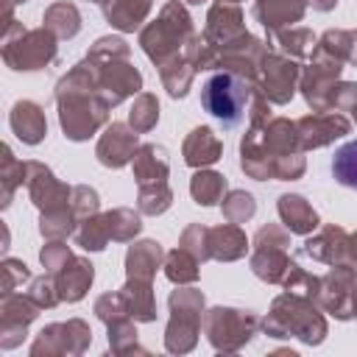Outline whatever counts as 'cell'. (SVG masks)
<instances>
[{"instance_id": "1", "label": "cell", "mask_w": 357, "mask_h": 357, "mask_svg": "<svg viewBox=\"0 0 357 357\" xmlns=\"http://www.w3.org/2000/svg\"><path fill=\"white\" fill-rule=\"evenodd\" d=\"M86 61L95 70L98 89L109 106H117L123 98L134 95L142 86V75L128 64V47L117 36L98 39Z\"/></svg>"}, {"instance_id": "2", "label": "cell", "mask_w": 357, "mask_h": 357, "mask_svg": "<svg viewBox=\"0 0 357 357\" xmlns=\"http://www.w3.org/2000/svg\"><path fill=\"white\" fill-rule=\"evenodd\" d=\"M248 78L237 75L231 70L215 73L206 78L204 89H201V106L220 120L226 128L237 126L245 114V103H248Z\"/></svg>"}, {"instance_id": "3", "label": "cell", "mask_w": 357, "mask_h": 357, "mask_svg": "<svg viewBox=\"0 0 357 357\" xmlns=\"http://www.w3.org/2000/svg\"><path fill=\"white\" fill-rule=\"evenodd\" d=\"M192 39V20L190 14L178 6V3H167L159 14L156 22H151L142 36H139V45L142 50L156 61V64H165L170 59H176V50Z\"/></svg>"}, {"instance_id": "4", "label": "cell", "mask_w": 357, "mask_h": 357, "mask_svg": "<svg viewBox=\"0 0 357 357\" xmlns=\"http://www.w3.org/2000/svg\"><path fill=\"white\" fill-rule=\"evenodd\" d=\"M265 329L273 332V337L298 335L307 343H321V337L326 332V324L312 310L310 301H304L298 296H282V298H276L273 312L265 321Z\"/></svg>"}, {"instance_id": "5", "label": "cell", "mask_w": 357, "mask_h": 357, "mask_svg": "<svg viewBox=\"0 0 357 357\" xmlns=\"http://www.w3.org/2000/svg\"><path fill=\"white\" fill-rule=\"evenodd\" d=\"M14 31V36H6L3 42V59L8 67L14 70H39L45 64H50L56 59V33L47 31V28H39V31H25L20 25H8L6 33Z\"/></svg>"}, {"instance_id": "6", "label": "cell", "mask_w": 357, "mask_h": 357, "mask_svg": "<svg viewBox=\"0 0 357 357\" xmlns=\"http://www.w3.org/2000/svg\"><path fill=\"white\" fill-rule=\"evenodd\" d=\"M201 293L195 290H176L170 296V310H173V321L167 326V349L170 351H187L195 343V332H198V312H201Z\"/></svg>"}, {"instance_id": "7", "label": "cell", "mask_w": 357, "mask_h": 357, "mask_svg": "<svg viewBox=\"0 0 357 357\" xmlns=\"http://www.w3.org/2000/svg\"><path fill=\"white\" fill-rule=\"evenodd\" d=\"M254 245H257L254 259H251L254 273L259 279H265V282H282L287 276V271L293 268V262L284 254L287 234L282 229H276V226H265V229L257 231Z\"/></svg>"}, {"instance_id": "8", "label": "cell", "mask_w": 357, "mask_h": 357, "mask_svg": "<svg viewBox=\"0 0 357 357\" xmlns=\"http://www.w3.org/2000/svg\"><path fill=\"white\" fill-rule=\"evenodd\" d=\"M340 75V59L324 53L321 47L315 50V59L312 64L304 70L301 75V89H304V98L307 103L315 109V112H324L326 106H332V95H335V81Z\"/></svg>"}, {"instance_id": "9", "label": "cell", "mask_w": 357, "mask_h": 357, "mask_svg": "<svg viewBox=\"0 0 357 357\" xmlns=\"http://www.w3.org/2000/svg\"><path fill=\"white\" fill-rule=\"evenodd\" d=\"M259 75H262V95L273 103H287L296 92L298 64L284 59V56L265 53L259 61Z\"/></svg>"}, {"instance_id": "10", "label": "cell", "mask_w": 357, "mask_h": 357, "mask_svg": "<svg viewBox=\"0 0 357 357\" xmlns=\"http://www.w3.org/2000/svg\"><path fill=\"white\" fill-rule=\"evenodd\" d=\"M206 326H209V340L215 343V349H229V337L234 335L237 343L248 340L254 326H257V318L248 315V312H240V310H212V315L206 318Z\"/></svg>"}, {"instance_id": "11", "label": "cell", "mask_w": 357, "mask_h": 357, "mask_svg": "<svg viewBox=\"0 0 357 357\" xmlns=\"http://www.w3.org/2000/svg\"><path fill=\"white\" fill-rule=\"evenodd\" d=\"M298 128V142L301 148H321L337 137H343L349 131V120L343 114L335 112H318V114H307L296 123Z\"/></svg>"}, {"instance_id": "12", "label": "cell", "mask_w": 357, "mask_h": 357, "mask_svg": "<svg viewBox=\"0 0 357 357\" xmlns=\"http://www.w3.org/2000/svg\"><path fill=\"white\" fill-rule=\"evenodd\" d=\"M206 22H209V25H206V33H204V36H206L215 47H229L231 42H237V39L245 36V28L240 25V22H243V14H240V8L231 6V3H218V6H212Z\"/></svg>"}, {"instance_id": "13", "label": "cell", "mask_w": 357, "mask_h": 357, "mask_svg": "<svg viewBox=\"0 0 357 357\" xmlns=\"http://www.w3.org/2000/svg\"><path fill=\"white\" fill-rule=\"evenodd\" d=\"M134 148H137V134H131L123 123H112L98 142V159L106 167H123L134 159Z\"/></svg>"}, {"instance_id": "14", "label": "cell", "mask_w": 357, "mask_h": 357, "mask_svg": "<svg viewBox=\"0 0 357 357\" xmlns=\"http://www.w3.org/2000/svg\"><path fill=\"white\" fill-rule=\"evenodd\" d=\"M53 282H56L59 298L78 301V298L86 293V287L92 284V265H89L86 259L70 257V259L53 273Z\"/></svg>"}, {"instance_id": "15", "label": "cell", "mask_w": 357, "mask_h": 357, "mask_svg": "<svg viewBox=\"0 0 357 357\" xmlns=\"http://www.w3.org/2000/svg\"><path fill=\"white\" fill-rule=\"evenodd\" d=\"M254 17L268 28V33H276L304 17V0H257Z\"/></svg>"}, {"instance_id": "16", "label": "cell", "mask_w": 357, "mask_h": 357, "mask_svg": "<svg viewBox=\"0 0 357 357\" xmlns=\"http://www.w3.org/2000/svg\"><path fill=\"white\" fill-rule=\"evenodd\" d=\"M8 123H11V131H14L22 142H28V145L42 142V137H45V131H47L45 112H42L36 103H31V100H20V103H14Z\"/></svg>"}, {"instance_id": "17", "label": "cell", "mask_w": 357, "mask_h": 357, "mask_svg": "<svg viewBox=\"0 0 357 357\" xmlns=\"http://www.w3.org/2000/svg\"><path fill=\"white\" fill-rule=\"evenodd\" d=\"M218 159H220V139L215 137V131L206 126L192 128V134L184 139V162L192 167H204Z\"/></svg>"}, {"instance_id": "18", "label": "cell", "mask_w": 357, "mask_h": 357, "mask_svg": "<svg viewBox=\"0 0 357 357\" xmlns=\"http://www.w3.org/2000/svg\"><path fill=\"white\" fill-rule=\"evenodd\" d=\"M206 251L218 259H237L245 254V234L229 223L220 229H206Z\"/></svg>"}, {"instance_id": "19", "label": "cell", "mask_w": 357, "mask_h": 357, "mask_svg": "<svg viewBox=\"0 0 357 357\" xmlns=\"http://www.w3.org/2000/svg\"><path fill=\"white\" fill-rule=\"evenodd\" d=\"M279 215L284 220V226L296 234H307L318 226V215L315 209L301 198V195H282L279 198Z\"/></svg>"}, {"instance_id": "20", "label": "cell", "mask_w": 357, "mask_h": 357, "mask_svg": "<svg viewBox=\"0 0 357 357\" xmlns=\"http://www.w3.org/2000/svg\"><path fill=\"white\" fill-rule=\"evenodd\" d=\"M100 6H103L106 20H109L114 28H120V31H134V28L145 20V14H148V8H151V0H103Z\"/></svg>"}, {"instance_id": "21", "label": "cell", "mask_w": 357, "mask_h": 357, "mask_svg": "<svg viewBox=\"0 0 357 357\" xmlns=\"http://www.w3.org/2000/svg\"><path fill=\"white\" fill-rule=\"evenodd\" d=\"M134 173H137L139 187H142V184H159V181H165V176H167V156H165V148L142 145V148L134 153Z\"/></svg>"}, {"instance_id": "22", "label": "cell", "mask_w": 357, "mask_h": 357, "mask_svg": "<svg viewBox=\"0 0 357 357\" xmlns=\"http://www.w3.org/2000/svg\"><path fill=\"white\" fill-rule=\"evenodd\" d=\"M36 301L31 296H14V293H6L3 298V335H11V332H25L28 321L36 315Z\"/></svg>"}, {"instance_id": "23", "label": "cell", "mask_w": 357, "mask_h": 357, "mask_svg": "<svg viewBox=\"0 0 357 357\" xmlns=\"http://www.w3.org/2000/svg\"><path fill=\"white\" fill-rule=\"evenodd\" d=\"M159 259H162V248L153 243V240H145V243H137L128 248V257H126V265H128V276L131 279H151L159 268Z\"/></svg>"}, {"instance_id": "24", "label": "cell", "mask_w": 357, "mask_h": 357, "mask_svg": "<svg viewBox=\"0 0 357 357\" xmlns=\"http://www.w3.org/2000/svg\"><path fill=\"white\" fill-rule=\"evenodd\" d=\"M349 251V237L343 229H324L315 240H307V254L321 262H335Z\"/></svg>"}, {"instance_id": "25", "label": "cell", "mask_w": 357, "mask_h": 357, "mask_svg": "<svg viewBox=\"0 0 357 357\" xmlns=\"http://www.w3.org/2000/svg\"><path fill=\"white\" fill-rule=\"evenodd\" d=\"M45 28L53 31L59 39H70L81 31V17L73 3H53L45 11Z\"/></svg>"}, {"instance_id": "26", "label": "cell", "mask_w": 357, "mask_h": 357, "mask_svg": "<svg viewBox=\"0 0 357 357\" xmlns=\"http://www.w3.org/2000/svg\"><path fill=\"white\" fill-rule=\"evenodd\" d=\"M192 75H195V67L184 59H170V61H165L162 64V81H165V86H167V92L173 95V98H184L187 95V89H190V84H192Z\"/></svg>"}, {"instance_id": "27", "label": "cell", "mask_w": 357, "mask_h": 357, "mask_svg": "<svg viewBox=\"0 0 357 357\" xmlns=\"http://www.w3.org/2000/svg\"><path fill=\"white\" fill-rule=\"evenodd\" d=\"M223 190H226V178L220 173H195L192 181H190V192L195 198V204H218L223 198Z\"/></svg>"}, {"instance_id": "28", "label": "cell", "mask_w": 357, "mask_h": 357, "mask_svg": "<svg viewBox=\"0 0 357 357\" xmlns=\"http://www.w3.org/2000/svg\"><path fill=\"white\" fill-rule=\"evenodd\" d=\"M332 173H335V178H337L343 187L357 190V139H351V142H346L343 148L335 151Z\"/></svg>"}, {"instance_id": "29", "label": "cell", "mask_w": 357, "mask_h": 357, "mask_svg": "<svg viewBox=\"0 0 357 357\" xmlns=\"http://www.w3.org/2000/svg\"><path fill=\"white\" fill-rule=\"evenodd\" d=\"M75 240L78 245L89 248V251H100L106 243H109V226H106V215L103 218H86L81 223V229L75 231Z\"/></svg>"}, {"instance_id": "30", "label": "cell", "mask_w": 357, "mask_h": 357, "mask_svg": "<svg viewBox=\"0 0 357 357\" xmlns=\"http://www.w3.org/2000/svg\"><path fill=\"white\" fill-rule=\"evenodd\" d=\"M195 262H198L195 254H190L187 248H178V251H173V254L167 257V265H165V268H167V276H170L173 282L184 284V282H195V279H198Z\"/></svg>"}, {"instance_id": "31", "label": "cell", "mask_w": 357, "mask_h": 357, "mask_svg": "<svg viewBox=\"0 0 357 357\" xmlns=\"http://www.w3.org/2000/svg\"><path fill=\"white\" fill-rule=\"evenodd\" d=\"M128 120H131L134 131H148V128H153L156 120H159V103H156V98L148 95V92L139 95V98L134 100V109H131Z\"/></svg>"}, {"instance_id": "32", "label": "cell", "mask_w": 357, "mask_h": 357, "mask_svg": "<svg viewBox=\"0 0 357 357\" xmlns=\"http://www.w3.org/2000/svg\"><path fill=\"white\" fill-rule=\"evenodd\" d=\"M170 198L173 195H170V190H167L165 181H159V184H142L139 187V209L148 212V215L165 212L170 206Z\"/></svg>"}, {"instance_id": "33", "label": "cell", "mask_w": 357, "mask_h": 357, "mask_svg": "<svg viewBox=\"0 0 357 357\" xmlns=\"http://www.w3.org/2000/svg\"><path fill=\"white\" fill-rule=\"evenodd\" d=\"M106 226L112 240H128L139 231V218L131 209H114L106 215Z\"/></svg>"}, {"instance_id": "34", "label": "cell", "mask_w": 357, "mask_h": 357, "mask_svg": "<svg viewBox=\"0 0 357 357\" xmlns=\"http://www.w3.org/2000/svg\"><path fill=\"white\" fill-rule=\"evenodd\" d=\"M254 198L248 195V192H243V190H231L229 192V198L223 201V215L229 218V223H243V220H248L251 215H254Z\"/></svg>"}, {"instance_id": "35", "label": "cell", "mask_w": 357, "mask_h": 357, "mask_svg": "<svg viewBox=\"0 0 357 357\" xmlns=\"http://www.w3.org/2000/svg\"><path fill=\"white\" fill-rule=\"evenodd\" d=\"M279 45L287 50V53H293V56H307V53H312V45H315V36L310 33V31H282L279 33Z\"/></svg>"}, {"instance_id": "36", "label": "cell", "mask_w": 357, "mask_h": 357, "mask_svg": "<svg viewBox=\"0 0 357 357\" xmlns=\"http://www.w3.org/2000/svg\"><path fill=\"white\" fill-rule=\"evenodd\" d=\"M73 209L75 215H95L98 212V192L89 187H73Z\"/></svg>"}, {"instance_id": "37", "label": "cell", "mask_w": 357, "mask_h": 357, "mask_svg": "<svg viewBox=\"0 0 357 357\" xmlns=\"http://www.w3.org/2000/svg\"><path fill=\"white\" fill-rule=\"evenodd\" d=\"M28 279V268H25V262H20V259H6L3 262V293H11L20 282H25Z\"/></svg>"}, {"instance_id": "38", "label": "cell", "mask_w": 357, "mask_h": 357, "mask_svg": "<svg viewBox=\"0 0 357 357\" xmlns=\"http://www.w3.org/2000/svg\"><path fill=\"white\" fill-rule=\"evenodd\" d=\"M332 106H335V109L354 112V109H357V84H343V86H337L335 95H332Z\"/></svg>"}, {"instance_id": "39", "label": "cell", "mask_w": 357, "mask_h": 357, "mask_svg": "<svg viewBox=\"0 0 357 357\" xmlns=\"http://www.w3.org/2000/svg\"><path fill=\"white\" fill-rule=\"evenodd\" d=\"M346 61L357 64V33L349 36V50H346Z\"/></svg>"}, {"instance_id": "40", "label": "cell", "mask_w": 357, "mask_h": 357, "mask_svg": "<svg viewBox=\"0 0 357 357\" xmlns=\"http://www.w3.org/2000/svg\"><path fill=\"white\" fill-rule=\"evenodd\" d=\"M310 3H312V8H318V11H329L337 0H310Z\"/></svg>"}, {"instance_id": "41", "label": "cell", "mask_w": 357, "mask_h": 357, "mask_svg": "<svg viewBox=\"0 0 357 357\" xmlns=\"http://www.w3.org/2000/svg\"><path fill=\"white\" fill-rule=\"evenodd\" d=\"M8 3H25V0H8Z\"/></svg>"}, {"instance_id": "42", "label": "cell", "mask_w": 357, "mask_h": 357, "mask_svg": "<svg viewBox=\"0 0 357 357\" xmlns=\"http://www.w3.org/2000/svg\"><path fill=\"white\" fill-rule=\"evenodd\" d=\"M223 3H237V0H223Z\"/></svg>"}, {"instance_id": "43", "label": "cell", "mask_w": 357, "mask_h": 357, "mask_svg": "<svg viewBox=\"0 0 357 357\" xmlns=\"http://www.w3.org/2000/svg\"><path fill=\"white\" fill-rule=\"evenodd\" d=\"M354 120H357V109H354Z\"/></svg>"}, {"instance_id": "44", "label": "cell", "mask_w": 357, "mask_h": 357, "mask_svg": "<svg viewBox=\"0 0 357 357\" xmlns=\"http://www.w3.org/2000/svg\"><path fill=\"white\" fill-rule=\"evenodd\" d=\"M190 3H201V0H190Z\"/></svg>"}, {"instance_id": "45", "label": "cell", "mask_w": 357, "mask_h": 357, "mask_svg": "<svg viewBox=\"0 0 357 357\" xmlns=\"http://www.w3.org/2000/svg\"><path fill=\"white\" fill-rule=\"evenodd\" d=\"M98 3H103V0H98Z\"/></svg>"}, {"instance_id": "46", "label": "cell", "mask_w": 357, "mask_h": 357, "mask_svg": "<svg viewBox=\"0 0 357 357\" xmlns=\"http://www.w3.org/2000/svg\"><path fill=\"white\" fill-rule=\"evenodd\" d=\"M354 310H357V304H354Z\"/></svg>"}]
</instances>
